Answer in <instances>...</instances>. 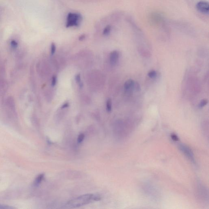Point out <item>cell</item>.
<instances>
[{
	"label": "cell",
	"mask_w": 209,
	"mask_h": 209,
	"mask_svg": "<svg viewBox=\"0 0 209 209\" xmlns=\"http://www.w3.org/2000/svg\"><path fill=\"white\" fill-rule=\"evenodd\" d=\"M85 135L83 134H80L78 136V143H81L84 139Z\"/></svg>",
	"instance_id": "obj_14"
},
{
	"label": "cell",
	"mask_w": 209,
	"mask_h": 209,
	"mask_svg": "<svg viewBox=\"0 0 209 209\" xmlns=\"http://www.w3.org/2000/svg\"><path fill=\"white\" fill-rule=\"evenodd\" d=\"M197 10L199 12L203 14H209V5L208 3L206 1H200L197 3L196 5Z\"/></svg>",
	"instance_id": "obj_4"
},
{
	"label": "cell",
	"mask_w": 209,
	"mask_h": 209,
	"mask_svg": "<svg viewBox=\"0 0 209 209\" xmlns=\"http://www.w3.org/2000/svg\"><path fill=\"white\" fill-rule=\"evenodd\" d=\"M208 103V100L206 99L202 100L200 102L199 104V107L200 108H203V107H204L205 106L207 105Z\"/></svg>",
	"instance_id": "obj_10"
},
{
	"label": "cell",
	"mask_w": 209,
	"mask_h": 209,
	"mask_svg": "<svg viewBox=\"0 0 209 209\" xmlns=\"http://www.w3.org/2000/svg\"><path fill=\"white\" fill-rule=\"evenodd\" d=\"M135 81L132 79H128L125 83L124 85V89L128 91L135 85Z\"/></svg>",
	"instance_id": "obj_6"
},
{
	"label": "cell",
	"mask_w": 209,
	"mask_h": 209,
	"mask_svg": "<svg viewBox=\"0 0 209 209\" xmlns=\"http://www.w3.org/2000/svg\"><path fill=\"white\" fill-rule=\"evenodd\" d=\"M106 109L108 112H110L112 109V102L111 99H109L107 101Z\"/></svg>",
	"instance_id": "obj_8"
},
{
	"label": "cell",
	"mask_w": 209,
	"mask_h": 209,
	"mask_svg": "<svg viewBox=\"0 0 209 209\" xmlns=\"http://www.w3.org/2000/svg\"><path fill=\"white\" fill-rule=\"evenodd\" d=\"M16 208L6 205H0V209H13Z\"/></svg>",
	"instance_id": "obj_12"
},
{
	"label": "cell",
	"mask_w": 209,
	"mask_h": 209,
	"mask_svg": "<svg viewBox=\"0 0 209 209\" xmlns=\"http://www.w3.org/2000/svg\"><path fill=\"white\" fill-rule=\"evenodd\" d=\"M119 54L118 51H114L111 52L110 55V61L111 65L113 66L115 65L119 60Z\"/></svg>",
	"instance_id": "obj_5"
},
{
	"label": "cell",
	"mask_w": 209,
	"mask_h": 209,
	"mask_svg": "<svg viewBox=\"0 0 209 209\" xmlns=\"http://www.w3.org/2000/svg\"><path fill=\"white\" fill-rule=\"evenodd\" d=\"M82 19V17L79 13H69L67 18L66 27L78 26Z\"/></svg>",
	"instance_id": "obj_2"
},
{
	"label": "cell",
	"mask_w": 209,
	"mask_h": 209,
	"mask_svg": "<svg viewBox=\"0 0 209 209\" xmlns=\"http://www.w3.org/2000/svg\"><path fill=\"white\" fill-rule=\"evenodd\" d=\"M76 81L78 83H81V76L80 75L78 74L76 75L75 77Z\"/></svg>",
	"instance_id": "obj_18"
},
{
	"label": "cell",
	"mask_w": 209,
	"mask_h": 209,
	"mask_svg": "<svg viewBox=\"0 0 209 209\" xmlns=\"http://www.w3.org/2000/svg\"><path fill=\"white\" fill-rule=\"evenodd\" d=\"M111 30V26H107L104 29L103 34L104 35H108L110 34Z\"/></svg>",
	"instance_id": "obj_9"
},
{
	"label": "cell",
	"mask_w": 209,
	"mask_h": 209,
	"mask_svg": "<svg viewBox=\"0 0 209 209\" xmlns=\"http://www.w3.org/2000/svg\"><path fill=\"white\" fill-rule=\"evenodd\" d=\"M11 45L13 48H14V49H15V48H16L17 47V46H18V43H17V42H16V41L13 40V41H11Z\"/></svg>",
	"instance_id": "obj_15"
},
{
	"label": "cell",
	"mask_w": 209,
	"mask_h": 209,
	"mask_svg": "<svg viewBox=\"0 0 209 209\" xmlns=\"http://www.w3.org/2000/svg\"><path fill=\"white\" fill-rule=\"evenodd\" d=\"M93 195L92 194L83 195L69 201L67 205L70 208H77L84 206L93 200Z\"/></svg>",
	"instance_id": "obj_1"
},
{
	"label": "cell",
	"mask_w": 209,
	"mask_h": 209,
	"mask_svg": "<svg viewBox=\"0 0 209 209\" xmlns=\"http://www.w3.org/2000/svg\"><path fill=\"white\" fill-rule=\"evenodd\" d=\"M85 36L84 35H82V36H81L80 37L79 40H83V39H85Z\"/></svg>",
	"instance_id": "obj_20"
},
{
	"label": "cell",
	"mask_w": 209,
	"mask_h": 209,
	"mask_svg": "<svg viewBox=\"0 0 209 209\" xmlns=\"http://www.w3.org/2000/svg\"><path fill=\"white\" fill-rule=\"evenodd\" d=\"M69 106V103H64V104L62 105V107H61V108H67V107H68Z\"/></svg>",
	"instance_id": "obj_19"
},
{
	"label": "cell",
	"mask_w": 209,
	"mask_h": 209,
	"mask_svg": "<svg viewBox=\"0 0 209 209\" xmlns=\"http://www.w3.org/2000/svg\"><path fill=\"white\" fill-rule=\"evenodd\" d=\"M56 76L55 75H53L52 78V82H51V85L53 86H54L56 85Z\"/></svg>",
	"instance_id": "obj_16"
},
{
	"label": "cell",
	"mask_w": 209,
	"mask_h": 209,
	"mask_svg": "<svg viewBox=\"0 0 209 209\" xmlns=\"http://www.w3.org/2000/svg\"><path fill=\"white\" fill-rule=\"evenodd\" d=\"M148 76L150 78H154L156 77V72L155 70H151L148 73Z\"/></svg>",
	"instance_id": "obj_11"
},
{
	"label": "cell",
	"mask_w": 209,
	"mask_h": 209,
	"mask_svg": "<svg viewBox=\"0 0 209 209\" xmlns=\"http://www.w3.org/2000/svg\"><path fill=\"white\" fill-rule=\"evenodd\" d=\"M179 148L181 151L191 161H192V162H195V159L193 153L191 149H190L189 147H187L185 145L181 144L179 145Z\"/></svg>",
	"instance_id": "obj_3"
},
{
	"label": "cell",
	"mask_w": 209,
	"mask_h": 209,
	"mask_svg": "<svg viewBox=\"0 0 209 209\" xmlns=\"http://www.w3.org/2000/svg\"><path fill=\"white\" fill-rule=\"evenodd\" d=\"M171 137L172 139L174 141H178L179 140L178 137L175 134H172L171 135Z\"/></svg>",
	"instance_id": "obj_17"
},
{
	"label": "cell",
	"mask_w": 209,
	"mask_h": 209,
	"mask_svg": "<svg viewBox=\"0 0 209 209\" xmlns=\"http://www.w3.org/2000/svg\"><path fill=\"white\" fill-rule=\"evenodd\" d=\"M44 174H40L36 177L34 183V185L35 186H38L41 183L42 180H43V178H44Z\"/></svg>",
	"instance_id": "obj_7"
},
{
	"label": "cell",
	"mask_w": 209,
	"mask_h": 209,
	"mask_svg": "<svg viewBox=\"0 0 209 209\" xmlns=\"http://www.w3.org/2000/svg\"><path fill=\"white\" fill-rule=\"evenodd\" d=\"M56 47L55 44L54 43H52L51 46V55H53L55 53Z\"/></svg>",
	"instance_id": "obj_13"
}]
</instances>
